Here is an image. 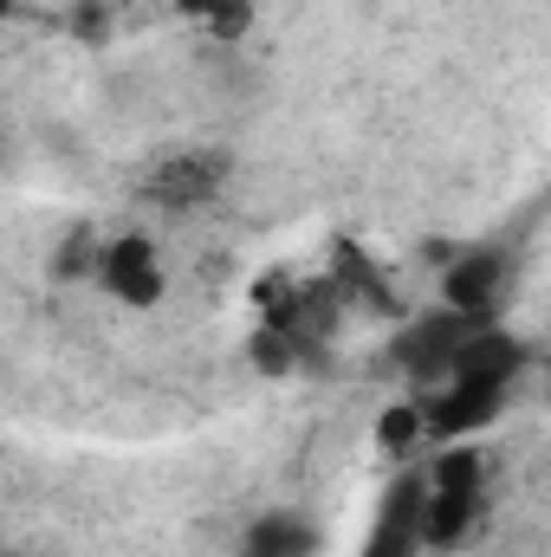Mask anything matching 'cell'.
<instances>
[{
	"label": "cell",
	"instance_id": "cell-3",
	"mask_svg": "<svg viewBox=\"0 0 551 557\" xmlns=\"http://www.w3.org/2000/svg\"><path fill=\"white\" fill-rule=\"evenodd\" d=\"M228 175H234L228 149L188 143V149H162V156L143 169L137 195L149 201V208H162V214H195V208H208V201L228 188Z\"/></svg>",
	"mask_w": 551,
	"mask_h": 557
},
{
	"label": "cell",
	"instance_id": "cell-7",
	"mask_svg": "<svg viewBox=\"0 0 551 557\" xmlns=\"http://www.w3.org/2000/svg\"><path fill=\"white\" fill-rule=\"evenodd\" d=\"M241 557H318V525L305 512H292V506L260 512L254 532L241 539Z\"/></svg>",
	"mask_w": 551,
	"mask_h": 557
},
{
	"label": "cell",
	"instance_id": "cell-10",
	"mask_svg": "<svg viewBox=\"0 0 551 557\" xmlns=\"http://www.w3.org/2000/svg\"><path fill=\"white\" fill-rule=\"evenodd\" d=\"M13 557H20V552H13Z\"/></svg>",
	"mask_w": 551,
	"mask_h": 557
},
{
	"label": "cell",
	"instance_id": "cell-4",
	"mask_svg": "<svg viewBox=\"0 0 551 557\" xmlns=\"http://www.w3.org/2000/svg\"><path fill=\"white\" fill-rule=\"evenodd\" d=\"M480 324H500V318H467V311H454V305H434L428 318H415L409 331H396L390 363H396L409 383L434 389V383H448L454 357L474 344V331H480Z\"/></svg>",
	"mask_w": 551,
	"mask_h": 557
},
{
	"label": "cell",
	"instance_id": "cell-1",
	"mask_svg": "<svg viewBox=\"0 0 551 557\" xmlns=\"http://www.w3.org/2000/svg\"><path fill=\"white\" fill-rule=\"evenodd\" d=\"M519 370H526V344L506 324H480L474 344L454 357L448 383H434V389L415 396V409L428 421V441H467L474 428H487L506 409Z\"/></svg>",
	"mask_w": 551,
	"mask_h": 557
},
{
	"label": "cell",
	"instance_id": "cell-2",
	"mask_svg": "<svg viewBox=\"0 0 551 557\" xmlns=\"http://www.w3.org/2000/svg\"><path fill=\"white\" fill-rule=\"evenodd\" d=\"M487 506V460L467 441H448L428 467V552H454Z\"/></svg>",
	"mask_w": 551,
	"mask_h": 557
},
{
	"label": "cell",
	"instance_id": "cell-5",
	"mask_svg": "<svg viewBox=\"0 0 551 557\" xmlns=\"http://www.w3.org/2000/svg\"><path fill=\"white\" fill-rule=\"evenodd\" d=\"M91 278H98V285H105L118 305H131V311L162 305V292H169L162 253H156V240H149V234H137V227L98 247V267H91Z\"/></svg>",
	"mask_w": 551,
	"mask_h": 557
},
{
	"label": "cell",
	"instance_id": "cell-9",
	"mask_svg": "<svg viewBox=\"0 0 551 557\" xmlns=\"http://www.w3.org/2000/svg\"><path fill=\"white\" fill-rule=\"evenodd\" d=\"M546 396H551V363H546Z\"/></svg>",
	"mask_w": 551,
	"mask_h": 557
},
{
	"label": "cell",
	"instance_id": "cell-8",
	"mask_svg": "<svg viewBox=\"0 0 551 557\" xmlns=\"http://www.w3.org/2000/svg\"><path fill=\"white\" fill-rule=\"evenodd\" d=\"M182 20H195V26H208L215 39H241L254 20H260V0H169Z\"/></svg>",
	"mask_w": 551,
	"mask_h": 557
},
{
	"label": "cell",
	"instance_id": "cell-6",
	"mask_svg": "<svg viewBox=\"0 0 551 557\" xmlns=\"http://www.w3.org/2000/svg\"><path fill=\"white\" fill-rule=\"evenodd\" d=\"M506 285H513V253L506 247H467L441 278V305H454L467 318H500Z\"/></svg>",
	"mask_w": 551,
	"mask_h": 557
}]
</instances>
